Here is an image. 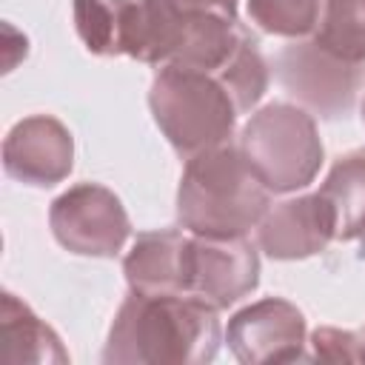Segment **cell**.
<instances>
[{"instance_id": "8fae6325", "label": "cell", "mask_w": 365, "mask_h": 365, "mask_svg": "<svg viewBox=\"0 0 365 365\" xmlns=\"http://www.w3.org/2000/svg\"><path fill=\"white\" fill-rule=\"evenodd\" d=\"M188 245L191 237L177 228L145 231L123 259V274L137 294H188Z\"/></svg>"}, {"instance_id": "ba28073f", "label": "cell", "mask_w": 365, "mask_h": 365, "mask_svg": "<svg viewBox=\"0 0 365 365\" xmlns=\"http://www.w3.org/2000/svg\"><path fill=\"white\" fill-rule=\"evenodd\" d=\"M259 282V254L245 237H200L188 245V294L217 311L248 297Z\"/></svg>"}, {"instance_id": "277c9868", "label": "cell", "mask_w": 365, "mask_h": 365, "mask_svg": "<svg viewBox=\"0 0 365 365\" xmlns=\"http://www.w3.org/2000/svg\"><path fill=\"white\" fill-rule=\"evenodd\" d=\"M237 145L271 194H291L311 185L325 157L314 114L291 103H268L254 111Z\"/></svg>"}, {"instance_id": "7a4b0ae2", "label": "cell", "mask_w": 365, "mask_h": 365, "mask_svg": "<svg viewBox=\"0 0 365 365\" xmlns=\"http://www.w3.org/2000/svg\"><path fill=\"white\" fill-rule=\"evenodd\" d=\"M271 208V191L240 145H217L185 160L177 185V222L200 237H245Z\"/></svg>"}, {"instance_id": "5bb4252c", "label": "cell", "mask_w": 365, "mask_h": 365, "mask_svg": "<svg viewBox=\"0 0 365 365\" xmlns=\"http://www.w3.org/2000/svg\"><path fill=\"white\" fill-rule=\"evenodd\" d=\"M319 194L334 211L336 240L351 242L365 237V151L342 154L331 165Z\"/></svg>"}, {"instance_id": "4fadbf2b", "label": "cell", "mask_w": 365, "mask_h": 365, "mask_svg": "<svg viewBox=\"0 0 365 365\" xmlns=\"http://www.w3.org/2000/svg\"><path fill=\"white\" fill-rule=\"evenodd\" d=\"M185 17L188 11L177 0H134L123 54L140 63L168 66L180 48Z\"/></svg>"}, {"instance_id": "2e32d148", "label": "cell", "mask_w": 365, "mask_h": 365, "mask_svg": "<svg viewBox=\"0 0 365 365\" xmlns=\"http://www.w3.org/2000/svg\"><path fill=\"white\" fill-rule=\"evenodd\" d=\"M314 37L334 54L365 63V0H322Z\"/></svg>"}, {"instance_id": "ac0fdd59", "label": "cell", "mask_w": 365, "mask_h": 365, "mask_svg": "<svg viewBox=\"0 0 365 365\" xmlns=\"http://www.w3.org/2000/svg\"><path fill=\"white\" fill-rule=\"evenodd\" d=\"M308 359L319 362H365L362 331H339V328H317L308 339Z\"/></svg>"}, {"instance_id": "30bf717a", "label": "cell", "mask_w": 365, "mask_h": 365, "mask_svg": "<svg viewBox=\"0 0 365 365\" xmlns=\"http://www.w3.org/2000/svg\"><path fill=\"white\" fill-rule=\"evenodd\" d=\"M336 240V220L328 200L314 191L282 200L257 225V242L271 259H305Z\"/></svg>"}, {"instance_id": "5b68a950", "label": "cell", "mask_w": 365, "mask_h": 365, "mask_svg": "<svg viewBox=\"0 0 365 365\" xmlns=\"http://www.w3.org/2000/svg\"><path fill=\"white\" fill-rule=\"evenodd\" d=\"M274 74L308 114L336 120L354 108L365 83V63L334 54L311 34L279 48L274 57Z\"/></svg>"}, {"instance_id": "ffe728a7", "label": "cell", "mask_w": 365, "mask_h": 365, "mask_svg": "<svg viewBox=\"0 0 365 365\" xmlns=\"http://www.w3.org/2000/svg\"><path fill=\"white\" fill-rule=\"evenodd\" d=\"M362 120H365V100H362Z\"/></svg>"}, {"instance_id": "9c48e42d", "label": "cell", "mask_w": 365, "mask_h": 365, "mask_svg": "<svg viewBox=\"0 0 365 365\" xmlns=\"http://www.w3.org/2000/svg\"><path fill=\"white\" fill-rule=\"evenodd\" d=\"M3 168L11 180L48 188L74 168L71 131L51 114H34L11 125L3 140Z\"/></svg>"}, {"instance_id": "e0dca14e", "label": "cell", "mask_w": 365, "mask_h": 365, "mask_svg": "<svg viewBox=\"0 0 365 365\" xmlns=\"http://www.w3.org/2000/svg\"><path fill=\"white\" fill-rule=\"evenodd\" d=\"M322 0H248V17L257 29L299 40L317 31Z\"/></svg>"}, {"instance_id": "6da1fadb", "label": "cell", "mask_w": 365, "mask_h": 365, "mask_svg": "<svg viewBox=\"0 0 365 365\" xmlns=\"http://www.w3.org/2000/svg\"><path fill=\"white\" fill-rule=\"evenodd\" d=\"M220 311L191 294L131 291L114 314L106 365H202L220 351Z\"/></svg>"}, {"instance_id": "52a82bcc", "label": "cell", "mask_w": 365, "mask_h": 365, "mask_svg": "<svg viewBox=\"0 0 365 365\" xmlns=\"http://www.w3.org/2000/svg\"><path fill=\"white\" fill-rule=\"evenodd\" d=\"M225 342L234 359L245 365L308 359L305 317L297 305L279 297H265L240 308L228 319Z\"/></svg>"}, {"instance_id": "3957f363", "label": "cell", "mask_w": 365, "mask_h": 365, "mask_svg": "<svg viewBox=\"0 0 365 365\" xmlns=\"http://www.w3.org/2000/svg\"><path fill=\"white\" fill-rule=\"evenodd\" d=\"M148 108L168 145L185 160L231 143L240 114L214 74L180 66H160L151 80Z\"/></svg>"}, {"instance_id": "8992f818", "label": "cell", "mask_w": 365, "mask_h": 365, "mask_svg": "<svg viewBox=\"0 0 365 365\" xmlns=\"http://www.w3.org/2000/svg\"><path fill=\"white\" fill-rule=\"evenodd\" d=\"M54 240L77 257H117L131 234L120 197L97 182H80L63 191L48 208Z\"/></svg>"}, {"instance_id": "d6986e66", "label": "cell", "mask_w": 365, "mask_h": 365, "mask_svg": "<svg viewBox=\"0 0 365 365\" xmlns=\"http://www.w3.org/2000/svg\"><path fill=\"white\" fill-rule=\"evenodd\" d=\"M182 9L188 11H208V14H220L228 20H237V3L240 0H177Z\"/></svg>"}, {"instance_id": "9a60e30c", "label": "cell", "mask_w": 365, "mask_h": 365, "mask_svg": "<svg viewBox=\"0 0 365 365\" xmlns=\"http://www.w3.org/2000/svg\"><path fill=\"white\" fill-rule=\"evenodd\" d=\"M131 9L134 0H74V29L83 46L100 57L123 54Z\"/></svg>"}, {"instance_id": "7c38bea8", "label": "cell", "mask_w": 365, "mask_h": 365, "mask_svg": "<svg viewBox=\"0 0 365 365\" xmlns=\"http://www.w3.org/2000/svg\"><path fill=\"white\" fill-rule=\"evenodd\" d=\"M0 359L6 365H66L60 336L11 291L0 299Z\"/></svg>"}]
</instances>
